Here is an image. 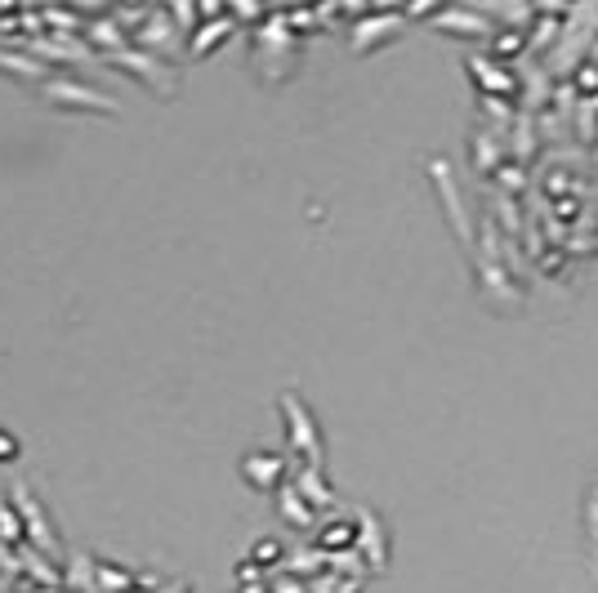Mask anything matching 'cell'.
I'll list each match as a JSON object with an SVG mask.
<instances>
[{
	"label": "cell",
	"instance_id": "obj_14",
	"mask_svg": "<svg viewBox=\"0 0 598 593\" xmlns=\"http://www.w3.org/2000/svg\"><path fill=\"white\" fill-rule=\"evenodd\" d=\"M242 27L233 23V14H223V19H215V23H202V32L188 40V55L202 63V59H210L215 55V49H223L228 40H233Z\"/></svg>",
	"mask_w": 598,
	"mask_h": 593
},
{
	"label": "cell",
	"instance_id": "obj_6",
	"mask_svg": "<svg viewBox=\"0 0 598 593\" xmlns=\"http://www.w3.org/2000/svg\"><path fill=\"white\" fill-rule=\"evenodd\" d=\"M134 45L148 49V55H157V59H166V63H174V68H179L183 55H188V40H183V32L174 27L170 10H157V5H152L148 23L134 32Z\"/></svg>",
	"mask_w": 598,
	"mask_h": 593
},
{
	"label": "cell",
	"instance_id": "obj_3",
	"mask_svg": "<svg viewBox=\"0 0 598 593\" xmlns=\"http://www.w3.org/2000/svg\"><path fill=\"white\" fill-rule=\"evenodd\" d=\"M40 98L50 108H59V112H95V117H121V104L108 94V89H99V85H89V81H81V76H72V72H54L50 81L40 85Z\"/></svg>",
	"mask_w": 598,
	"mask_h": 593
},
{
	"label": "cell",
	"instance_id": "obj_12",
	"mask_svg": "<svg viewBox=\"0 0 598 593\" xmlns=\"http://www.w3.org/2000/svg\"><path fill=\"white\" fill-rule=\"evenodd\" d=\"M0 72L14 76V81H23V85H36V89L54 76V72L45 68L36 55H27L23 45H10V40H0Z\"/></svg>",
	"mask_w": 598,
	"mask_h": 593
},
{
	"label": "cell",
	"instance_id": "obj_19",
	"mask_svg": "<svg viewBox=\"0 0 598 593\" xmlns=\"http://www.w3.org/2000/svg\"><path fill=\"white\" fill-rule=\"evenodd\" d=\"M68 589L72 593H95V554H72V567H68Z\"/></svg>",
	"mask_w": 598,
	"mask_h": 593
},
{
	"label": "cell",
	"instance_id": "obj_22",
	"mask_svg": "<svg viewBox=\"0 0 598 593\" xmlns=\"http://www.w3.org/2000/svg\"><path fill=\"white\" fill-rule=\"evenodd\" d=\"M438 27H460V32H469V36H496L491 27H483L474 19V10H451V14H438Z\"/></svg>",
	"mask_w": 598,
	"mask_h": 593
},
{
	"label": "cell",
	"instance_id": "obj_1",
	"mask_svg": "<svg viewBox=\"0 0 598 593\" xmlns=\"http://www.w3.org/2000/svg\"><path fill=\"white\" fill-rule=\"evenodd\" d=\"M278 415H282V433H286V456L300 460V464L327 469V437H321V424H317V415L308 411V402L300 398V392H282Z\"/></svg>",
	"mask_w": 598,
	"mask_h": 593
},
{
	"label": "cell",
	"instance_id": "obj_7",
	"mask_svg": "<svg viewBox=\"0 0 598 593\" xmlns=\"http://www.w3.org/2000/svg\"><path fill=\"white\" fill-rule=\"evenodd\" d=\"M353 513H357V554H362V562L371 567V576L389 571V558H393L389 522L376 509H353Z\"/></svg>",
	"mask_w": 598,
	"mask_h": 593
},
{
	"label": "cell",
	"instance_id": "obj_21",
	"mask_svg": "<svg viewBox=\"0 0 598 593\" xmlns=\"http://www.w3.org/2000/svg\"><path fill=\"white\" fill-rule=\"evenodd\" d=\"M170 10V19H174V27L183 32V40H193L197 32H202V10L193 5V0H183V5H166Z\"/></svg>",
	"mask_w": 598,
	"mask_h": 593
},
{
	"label": "cell",
	"instance_id": "obj_17",
	"mask_svg": "<svg viewBox=\"0 0 598 593\" xmlns=\"http://www.w3.org/2000/svg\"><path fill=\"white\" fill-rule=\"evenodd\" d=\"M286 554H291V549L282 545L278 535H259L255 545H251V554H246V558H251L259 571H268V576H272V571H282V567H286Z\"/></svg>",
	"mask_w": 598,
	"mask_h": 593
},
{
	"label": "cell",
	"instance_id": "obj_4",
	"mask_svg": "<svg viewBox=\"0 0 598 593\" xmlns=\"http://www.w3.org/2000/svg\"><path fill=\"white\" fill-rule=\"evenodd\" d=\"M99 63H108V68H117L121 76H130V81H139L148 94H157V98H179V85H183V72L174 68V63H166V59H157V55H148V49H139V45H130V49H121V55H108V59H99Z\"/></svg>",
	"mask_w": 598,
	"mask_h": 593
},
{
	"label": "cell",
	"instance_id": "obj_24",
	"mask_svg": "<svg viewBox=\"0 0 598 593\" xmlns=\"http://www.w3.org/2000/svg\"><path fill=\"white\" fill-rule=\"evenodd\" d=\"M19 456H23V441L14 437V428L0 424V464H14Z\"/></svg>",
	"mask_w": 598,
	"mask_h": 593
},
{
	"label": "cell",
	"instance_id": "obj_20",
	"mask_svg": "<svg viewBox=\"0 0 598 593\" xmlns=\"http://www.w3.org/2000/svg\"><path fill=\"white\" fill-rule=\"evenodd\" d=\"M585 540L594 549V576H598V477L589 482V496H585Z\"/></svg>",
	"mask_w": 598,
	"mask_h": 593
},
{
	"label": "cell",
	"instance_id": "obj_11",
	"mask_svg": "<svg viewBox=\"0 0 598 593\" xmlns=\"http://www.w3.org/2000/svg\"><path fill=\"white\" fill-rule=\"evenodd\" d=\"M291 482L300 486V496H304L317 513H335V509H340V505H335V486H331L327 469H317V464H295Z\"/></svg>",
	"mask_w": 598,
	"mask_h": 593
},
{
	"label": "cell",
	"instance_id": "obj_8",
	"mask_svg": "<svg viewBox=\"0 0 598 593\" xmlns=\"http://www.w3.org/2000/svg\"><path fill=\"white\" fill-rule=\"evenodd\" d=\"M402 23H406L402 10H366V14L353 23V32H349L353 55H371L376 45H389V40L402 32Z\"/></svg>",
	"mask_w": 598,
	"mask_h": 593
},
{
	"label": "cell",
	"instance_id": "obj_5",
	"mask_svg": "<svg viewBox=\"0 0 598 593\" xmlns=\"http://www.w3.org/2000/svg\"><path fill=\"white\" fill-rule=\"evenodd\" d=\"M295 464L286 451H268V447H255L242 456V482L251 491H259V496H278V491L291 482Z\"/></svg>",
	"mask_w": 598,
	"mask_h": 593
},
{
	"label": "cell",
	"instance_id": "obj_18",
	"mask_svg": "<svg viewBox=\"0 0 598 593\" xmlns=\"http://www.w3.org/2000/svg\"><path fill=\"white\" fill-rule=\"evenodd\" d=\"M0 545H27L23 540V522H19V509L10 500V491H0Z\"/></svg>",
	"mask_w": 598,
	"mask_h": 593
},
{
	"label": "cell",
	"instance_id": "obj_2",
	"mask_svg": "<svg viewBox=\"0 0 598 593\" xmlns=\"http://www.w3.org/2000/svg\"><path fill=\"white\" fill-rule=\"evenodd\" d=\"M5 491H10L14 509H19L23 540H27V545H32L36 554H45V558H54V562H59V554H63V535H59V527H54L50 509H45V500L36 496V486H32L27 477H14Z\"/></svg>",
	"mask_w": 598,
	"mask_h": 593
},
{
	"label": "cell",
	"instance_id": "obj_15",
	"mask_svg": "<svg viewBox=\"0 0 598 593\" xmlns=\"http://www.w3.org/2000/svg\"><path fill=\"white\" fill-rule=\"evenodd\" d=\"M469 157H474V170H478V174L496 179V174H500V166H504V147H500V134H491V130H478V134H474V143H469Z\"/></svg>",
	"mask_w": 598,
	"mask_h": 593
},
{
	"label": "cell",
	"instance_id": "obj_9",
	"mask_svg": "<svg viewBox=\"0 0 598 593\" xmlns=\"http://www.w3.org/2000/svg\"><path fill=\"white\" fill-rule=\"evenodd\" d=\"M429 179H434V192H438V202H442L455 237L465 245H474V223H469V210H465V196H460V187L451 179V166L447 161H429Z\"/></svg>",
	"mask_w": 598,
	"mask_h": 593
},
{
	"label": "cell",
	"instance_id": "obj_16",
	"mask_svg": "<svg viewBox=\"0 0 598 593\" xmlns=\"http://www.w3.org/2000/svg\"><path fill=\"white\" fill-rule=\"evenodd\" d=\"M465 68H469L474 81L487 89V98H496V94H514V76H500L504 68H500L496 59H478V55H474V59H465Z\"/></svg>",
	"mask_w": 598,
	"mask_h": 593
},
{
	"label": "cell",
	"instance_id": "obj_23",
	"mask_svg": "<svg viewBox=\"0 0 598 593\" xmlns=\"http://www.w3.org/2000/svg\"><path fill=\"white\" fill-rule=\"evenodd\" d=\"M264 580H268V571H259L251 558H242V562L233 567V584H237V589H251V584H264Z\"/></svg>",
	"mask_w": 598,
	"mask_h": 593
},
{
	"label": "cell",
	"instance_id": "obj_13",
	"mask_svg": "<svg viewBox=\"0 0 598 593\" xmlns=\"http://www.w3.org/2000/svg\"><path fill=\"white\" fill-rule=\"evenodd\" d=\"M272 505H278V518H282L291 531H317V522H321V513L300 496V486H295V482H286V486L278 491V500H272Z\"/></svg>",
	"mask_w": 598,
	"mask_h": 593
},
{
	"label": "cell",
	"instance_id": "obj_10",
	"mask_svg": "<svg viewBox=\"0 0 598 593\" xmlns=\"http://www.w3.org/2000/svg\"><path fill=\"white\" fill-rule=\"evenodd\" d=\"M313 545L327 554V558H340V554H353L357 549V513H321L317 531H313Z\"/></svg>",
	"mask_w": 598,
	"mask_h": 593
}]
</instances>
